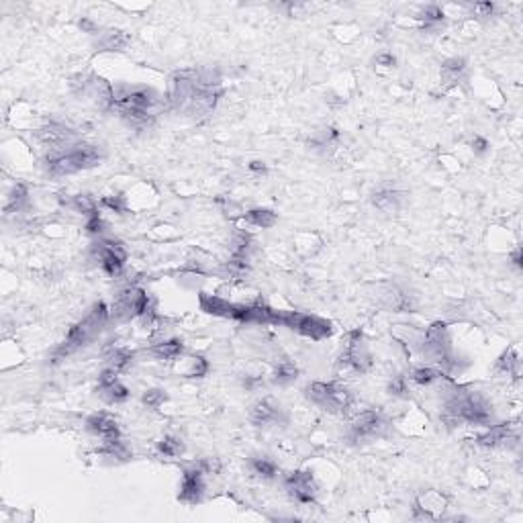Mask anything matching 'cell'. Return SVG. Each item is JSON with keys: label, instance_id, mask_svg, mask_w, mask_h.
I'll return each instance as SVG.
<instances>
[{"label": "cell", "instance_id": "1", "mask_svg": "<svg viewBox=\"0 0 523 523\" xmlns=\"http://www.w3.org/2000/svg\"><path fill=\"white\" fill-rule=\"evenodd\" d=\"M223 96L221 74L215 68L174 72L168 84V104L184 117H205L213 113Z\"/></svg>", "mask_w": 523, "mask_h": 523}, {"label": "cell", "instance_id": "2", "mask_svg": "<svg viewBox=\"0 0 523 523\" xmlns=\"http://www.w3.org/2000/svg\"><path fill=\"white\" fill-rule=\"evenodd\" d=\"M440 417L448 428H460V426L489 428L495 423V409L480 390L446 381V386L442 388Z\"/></svg>", "mask_w": 523, "mask_h": 523}, {"label": "cell", "instance_id": "3", "mask_svg": "<svg viewBox=\"0 0 523 523\" xmlns=\"http://www.w3.org/2000/svg\"><path fill=\"white\" fill-rule=\"evenodd\" d=\"M162 107V96L147 86H115V98L111 111L133 127H147L156 119L158 109Z\"/></svg>", "mask_w": 523, "mask_h": 523}, {"label": "cell", "instance_id": "4", "mask_svg": "<svg viewBox=\"0 0 523 523\" xmlns=\"http://www.w3.org/2000/svg\"><path fill=\"white\" fill-rule=\"evenodd\" d=\"M109 321H111V309L107 307V303H102V301L95 303L90 311L68 332L66 339L51 352V364H57V362L72 356L74 352L90 346L96 337L104 332Z\"/></svg>", "mask_w": 523, "mask_h": 523}, {"label": "cell", "instance_id": "5", "mask_svg": "<svg viewBox=\"0 0 523 523\" xmlns=\"http://www.w3.org/2000/svg\"><path fill=\"white\" fill-rule=\"evenodd\" d=\"M415 350L421 354V358L428 362L429 366L440 368L446 376H450L456 370H460L458 358L454 354L452 337H450V332H448V325L442 323V321L431 323L426 332L419 333Z\"/></svg>", "mask_w": 523, "mask_h": 523}, {"label": "cell", "instance_id": "6", "mask_svg": "<svg viewBox=\"0 0 523 523\" xmlns=\"http://www.w3.org/2000/svg\"><path fill=\"white\" fill-rule=\"evenodd\" d=\"M104 160V149L100 145L93 143H76L68 149L48 154L46 158V170L49 176L60 178V176H70L84 170L100 166Z\"/></svg>", "mask_w": 523, "mask_h": 523}, {"label": "cell", "instance_id": "7", "mask_svg": "<svg viewBox=\"0 0 523 523\" xmlns=\"http://www.w3.org/2000/svg\"><path fill=\"white\" fill-rule=\"evenodd\" d=\"M305 397L311 403L332 415H348L350 409L356 405L354 393L344 382H309L305 386Z\"/></svg>", "mask_w": 523, "mask_h": 523}, {"label": "cell", "instance_id": "8", "mask_svg": "<svg viewBox=\"0 0 523 523\" xmlns=\"http://www.w3.org/2000/svg\"><path fill=\"white\" fill-rule=\"evenodd\" d=\"M390 421L381 411H362L356 413L348 426V442L354 446H366L376 440H382L390 433Z\"/></svg>", "mask_w": 523, "mask_h": 523}, {"label": "cell", "instance_id": "9", "mask_svg": "<svg viewBox=\"0 0 523 523\" xmlns=\"http://www.w3.org/2000/svg\"><path fill=\"white\" fill-rule=\"evenodd\" d=\"M274 325H283L292 332L301 333L311 339H325L332 335V323L327 319H321L317 315L299 313V311H276L274 313Z\"/></svg>", "mask_w": 523, "mask_h": 523}, {"label": "cell", "instance_id": "10", "mask_svg": "<svg viewBox=\"0 0 523 523\" xmlns=\"http://www.w3.org/2000/svg\"><path fill=\"white\" fill-rule=\"evenodd\" d=\"M372 366V354L368 350V344L364 339V333L356 332L348 333L346 346L337 360V370L346 374H366Z\"/></svg>", "mask_w": 523, "mask_h": 523}, {"label": "cell", "instance_id": "11", "mask_svg": "<svg viewBox=\"0 0 523 523\" xmlns=\"http://www.w3.org/2000/svg\"><path fill=\"white\" fill-rule=\"evenodd\" d=\"M151 305L154 303H151L149 292H145L140 286H127L117 294V299L111 307V321L125 323V321L142 319L143 313Z\"/></svg>", "mask_w": 523, "mask_h": 523}, {"label": "cell", "instance_id": "12", "mask_svg": "<svg viewBox=\"0 0 523 523\" xmlns=\"http://www.w3.org/2000/svg\"><path fill=\"white\" fill-rule=\"evenodd\" d=\"M90 260L96 262L107 276L119 278L125 270L127 250L117 239H98L90 245Z\"/></svg>", "mask_w": 523, "mask_h": 523}, {"label": "cell", "instance_id": "13", "mask_svg": "<svg viewBox=\"0 0 523 523\" xmlns=\"http://www.w3.org/2000/svg\"><path fill=\"white\" fill-rule=\"evenodd\" d=\"M250 423L258 429H283L288 426V415L285 407L274 397H262L260 401L250 407Z\"/></svg>", "mask_w": 523, "mask_h": 523}, {"label": "cell", "instance_id": "14", "mask_svg": "<svg viewBox=\"0 0 523 523\" xmlns=\"http://www.w3.org/2000/svg\"><path fill=\"white\" fill-rule=\"evenodd\" d=\"M283 487H285L288 499L299 503V505H313L319 497V484L309 470L286 473L283 476Z\"/></svg>", "mask_w": 523, "mask_h": 523}, {"label": "cell", "instance_id": "15", "mask_svg": "<svg viewBox=\"0 0 523 523\" xmlns=\"http://www.w3.org/2000/svg\"><path fill=\"white\" fill-rule=\"evenodd\" d=\"M37 142L41 143L46 149H49V154L53 151H62V149H68L72 145H76L78 142V135L76 131L70 129L68 125L64 123H57V121H51V123H46L43 127L37 129Z\"/></svg>", "mask_w": 523, "mask_h": 523}, {"label": "cell", "instance_id": "16", "mask_svg": "<svg viewBox=\"0 0 523 523\" xmlns=\"http://www.w3.org/2000/svg\"><path fill=\"white\" fill-rule=\"evenodd\" d=\"M448 509V497L442 495L440 491H421L415 503H413V519H426V522H433V519H442L444 511Z\"/></svg>", "mask_w": 523, "mask_h": 523}, {"label": "cell", "instance_id": "17", "mask_svg": "<svg viewBox=\"0 0 523 523\" xmlns=\"http://www.w3.org/2000/svg\"><path fill=\"white\" fill-rule=\"evenodd\" d=\"M476 444L480 448H513L519 444V426L517 423H499V426H489V429L478 435Z\"/></svg>", "mask_w": 523, "mask_h": 523}, {"label": "cell", "instance_id": "18", "mask_svg": "<svg viewBox=\"0 0 523 523\" xmlns=\"http://www.w3.org/2000/svg\"><path fill=\"white\" fill-rule=\"evenodd\" d=\"M96 395L107 405H121L129 401L131 397L129 388L119 381V374L111 368H104L100 372L98 384H96Z\"/></svg>", "mask_w": 523, "mask_h": 523}, {"label": "cell", "instance_id": "19", "mask_svg": "<svg viewBox=\"0 0 523 523\" xmlns=\"http://www.w3.org/2000/svg\"><path fill=\"white\" fill-rule=\"evenodd\" d=\"M205 473L192 464L189 468H184L182 475V482H180V491H178V501L184 505H198L205 499Z\"/></svg>", "mask_w": 523, "mask_h": 523}, {"label": "cell", "instance_id": "20", "mask_svg": "<svg viewBox=\"0 0 523 523\" xmlns=\"http://www.w3.org/2000/svg\"><path fill=\"white\" fill-rule=\"evenodd\" d=\"M370 201L372 205L386 215H395L399 213L403 209L405 201H407V194H405L401 189L397 186H388V184H382L376 191L370 194Z\"/></svg>", "mask_w": 523, "mask_h": 523}, {"label": "cell", "instance_id": "21", "mask_svg": "<svg viewBox=\"0 0 523 523\" xmlns=\"http://www.w3.org/2000/svg\"><path fill=\"white\" fill-rule=\"evenodd\" d=\"M86 429L100 437V440H115V437H121V428L117 423V419L111 415V413H104V411H98V413H93L88 419H86Z\"/></svg>", "mask_w": 523, "mask_h": 523}, {"label": "cell", "instance_id": "22", "mask_svg": "<svg viewBox=\"0 0 523 523\" xmlns=\"http://www.w3.org/2000/svg\"><path fill=\"white\" fill-rule=\"evenodd\" d=\"M381 305L393 313H411L415 309V303L409 292L401 290L399 286H388L381 294Z\"/></svg>", "mask_w": 523, "mask_h": 523}, {"label": "cell", "instance_id": "23", "mask_svg": "<svg viewBox=\"0 0 523 523\" xmlns=\"http://www.w3.org/2000/svg\"><path fill=\"white\" fill-rule=\"evenodd\" d=\"M466 74H468L466 60L464 57H452V60L442 64L440 78H442L444 88H452V86H458V84H462L466 80Z\"/></svg>", "mask_w": 523, "mask_h": 523}, {"label": "cell", "instance_id": "24", "mask_svg": "<svg viewBox=\"0 0 523 523\" xmlns=\"http://www.w3.org/2000/svg\"><path fill=\"white\" fill-rule=\"evenodd\" d=\"M186 348H184V341L178 339V337H170V339H164V341H158L149 348V354L160 360V362H172V360H178V358L184 356Z\"/></svg>", "mask_w": 523, "mask_h": 523}, {"label": "cell", "instance_id": "25", "mask_svg": "<svg viewBox=\"0 0 523 523\" xmlns=\"http://www.w3.org/2000/svg\"><path fill=\"white\" fill-rule=\"evenodd\" d=\"M198 303H201V309L209 315H215V317H229L233 315V307L236 303H229L221 297H215V294H209V292H201L198 294Z\"/></svg>", "mask_w": 523, "mask_h": 523}, {"label": "cell", "instance_id": "26", "mask_svg": "<svg viewBox=\"0 0 523 523\" xmlns=\"http://www.w3.org/2000/svg\"><path fill=\"white\" fill-rule=\"evenodd\" d=\"M299 379V368L294 366V362L290 358H280L274 362L272 372H270V381L278 386H286L290 382H294Z\"/></svg>", "mask_w": 523, "mask_h": 523}, {"label": "cell", "instance_id": "27", "mask_svg": "<svg viewBox=\"0 0 523 523\" xmlns=\"http://www.w3.org/2000/svg\"><path fill=\"white\" fill-rule=\"evenodd\" d=\"M104 362H107V368H111L117 374H121V372H127L133 366L135 354L131 350H127V348H111L104 354Z\"/></svg>", "mask_w": 523, "mask_h": 523}, {"label": "cell", "instance_id": "28", "mask_svg": "<svg viewBox=\"0 0 523 523\" xmlns=\"http://www.w3.org/2000/svg\"><path fill=\"white\" fill-rule=\"evenodd\" d=\"M98 454H102L104 458H111L115 462H129L133 458V452L131 448L121 440V437H115V440H102V444L98 446Z\"/></svg>", "mask_w": 523, "mask_h": 523}, {"label": "cell", "instance_id": "29", "mask_svg": "<svg viewBox=\"0 0 523 523\" xmlns=\"http://www.w3.org/2000/svg\"><path fill=\"white\" fill-rule=\"evenodd\" d=\"M127 35L123 31H117V29H109L104 33L98 35L96 39L95 49L96 51H125L127 48Z\"/></svg>", "mask_w": 523, "mask_h": 523}, {"label": "cell", "instance_id": "30", "mask_svg": "<svg viewBox=\"0 0 523 523\" xmlns=\"http://www.w3.org/2000/svg\"><path fill=\"white\" fill-rule=\"evenodd\" d=\"M247 464H250V470L258 476V478H262V480H274L278 476V464L270 456H266V454L252 456Z\"/></svg>", "mask_w": 523, "mask_h": 523}, {"label": "cell", "instance_id": "31", "mask_svg": "<svg viewBox=\"0 0 523 523\" xmlns=\"http://www.w3.org/2000/svg\"><path fill=\"white\" fill-rule=\"evenodd\" d=\"M409 382H413V384H419V386H431V384H435V382H440L442 379H446V374L440 370V368H435V366H417V368H413L409 374Z\"/></svg>", "mask_w": 523, "mask_h": 523}, {"label": "cell", "instance_id": "32", "mask_svg": "<svg viewBox=\"0 0 523 523\" xmlns=\"http://www.w3.org/2000/svg\"><path fill=\"white\" fill-rule=\"evenodd\" d=\"M337 142H339V131L335 127H321L311 133L307 145L311 149H332Z\"/></svg>", "mask_w": 523, "mask_h": 523}, {"label": "cell", "instance_id": "33", "mask_svg": "<svg viewBox=\"0 0 523 523\" xmlns=\"http://www.w3.org/2000/svg\"><path fill=\"white\" fill-rule=\"evenodd\" d=\"M29 205V191L25 184H15L4 203V215H15L25 211V207Z\"/></svg>", "mask_w": 523, "mask_h": 523}, {"label": "cell", "instance_id": "34", "mask_svg": "<svg viewBox=\"0 0 523 523\" xmlns=\"http://www.w3.org/2000/svg\"><path fill=\"white\" fill-rule=\"evenodd\" d=\"M497 372H503V374H509L513 379H519L522 374V360H519V354L515 348H509L505 350L501 358L497 360Z\"/></svg>", "mask_w": 523, "mask_h": 523}, {"label": "cell", "instance_id": "35", "mask_svg": "<svg viewBox=\"0 0 523 523\" xmlns=\"http://www.w3.org/2000/svg\"><path fill=\"white\" fill-rule=\"evenodd\" d=\"M243 219L254 225V227H262V229H270L278 223V215L270 209H250L247 213L243 215Z\"/></svg>", "mask_w": 523, "mask_h": 523}, {"label": "cell", "instance_id": "36", "mask_svg": "<svg viewBox=\"0 0 523 523\" xmlns=\"http://www.w3.org/2000/svg\"><path fill=\"white\" fill-rule=\"evenodd\" d=\"M229 250H231V256L236 258H250V252L254 250V239L245 231H236L229 241Z\"/></svg>", "mask_w": 523, "mask_h": 523}, {"label": "cell", "instance_id": "37", "mask_svg": "<svg viewBox=\"0 0 523 523\" xmlns=\"http://www.w3.org/2000/svg\"><path fill=\"white\" fill-rule=\"evenodd\" d=\"M158 454L164 456V458H180L184 454V442L176 435H164L160 442H158Z\"/></svg>", "mask_w": 523, "mask_h": 523}, {"label": "cell", "instance_id": "38", "mask_svg": "<svg viewBox=\"0 0 523 523\" xmlns=\"http://www.w3.org/2000/svg\"><path fill=\"white\" fill-rule=\"evenodd\" d=\"M68 205H70L76 213H82L84 217L98 213L96 201L90 196V194H74L70 201H68Z\"/></svg>", "mask_w": 523, "mask_h": 523}, {"label": "cell", "instance_id": "39", "mask_svg": "<svg viewBox=\"0 0 523 523\" xmlns=\"http://www.w3.org/2000/svg\"><path fill=\"white\" fill-rule=\"evenodd\" d=\"M386 390L390 397H397V399H409L411 397V386H409V376L405 374H395L388 384H386Z\"/></svg>", "mask_w": 523, "mask_h": 523}, {"label": "cell", "instance_id": "40", "mask_svg": "<svg viewBox=\"0 0 523 523\" xmlns=\"http://www.w3.org/2000/svg\"><path fill=\"white\" fill-rule=\"evenodd\" d=\"M209 370H211V364H209L207 358L192 356L191 360H189L186 370H184V376H186V379H203V376L209 374Z\"/></svg>", "mask_w": 523, "mask_h": 523}, {"label": "cell", "instance_id": "41", "mask_svg": "<svg viewBox=\"0 0 523 523\" xmlns=\"http://www.w3.org/2000/svg\"><path fill=\"white\" fill-rule=\"evenodd\" d=\"M225 270H227V274L233 276V278H243V276H247L250 270H252L250 258H236V256H231V258L227 260V264H225Z\"/></svg>", "mask_w": 523, "mask_h": 523}, {"label": "cell", "instance_id": "42", "mask_svg": "<svg viewBox=\"0 0 523 523\" xmlns=\"http://www.w3.org/2000/svg\"><path fill=\"white\" fill-rule=\"evenodd\" d=\"M168 401V393L164 388H149L142 395V403L147 407V409H160L162 405Z\"/></svg>", "mask_w": 523, "mask_h": 523}, {"label": "cell", "instance_id": "43", "mask_svg": "<svg viewBox=\"0 0 523 523\" xmlns=\"http://www.w3.org/2000/svg\"><path fill=\"white\" fill-rule=\"evenodd\" d=\"M419 19L426 23V27H435V25L444 23V11L437 6V4H429L426 6L421 13H419Z\"/></svg>", "mask_w": 523, "mask_h": 523}, {"label": "cell", "instance_id": "44", "mask_svg": "<svg viewBox=\"0 0 523 523\" xmlns=\"http://www.w3.org/2000/svg\"><path fill=\"white\" fill-rule=\"evenodd\" d=\"M100 205L109 211L117 215H125L127 213V198L123 194H109L100 201Z\"/></svg>", "mask_w": 523, "mask_h": 523}, {"label": "cell", "instance_id": "45", "mask_svg": "<svg viewBox=\"0 0 523 523\" xmlns=\"http://www.w3.org/2000/svg\"><path fill=\"white\" fill-rule=\"evenodd\" d=\"M84 219H86L84 229H86V233H88V236H102V233H104L107 225H104V221H102L100 213L88 215V217H84Z\"/></svg>", "mask_w": 523, "mask_h": 523}, {"label": "cell", "instance_id": "46", "mask_svg": "<svg viewBox=\"0 0 523 523\" xmlns=\"http://www.w3.org/2000/svg\"><path fill=\"white\" fill-rule=\"evenodd\" d=\"M205 475H219L221 473V460L219 458H203L198 462H194Z\"/></svg>", "mask_w": 523, "mask_h": 523}, {"label": "cell", "instance_id": "47", "mask_svg": "<svg viewBox=\"0 0 523 523\" xmlns=\"http://www.w3.org/2000/svg\"><path fill=\"white\" fill-rule=\"evenodd\" d=\"M495 4L493 2H478L473 6V13H476L480 19H489V17H493V13H495Z\"/></svg>", "mask_w": 523, "mask_h": 523}, {"label": "cell", "instance_id": "48", "mask_svg": "<svg viewBox=\"0 0 523 523\" xmlns=\"http://www.w3.org/2000/svg\"><path fill=\"white\" fill-rule=\"evenodd\" d=\"M374 64H379L382 68H395L397 66V57L393 53H388V51H382V53H379L374 57Z\"/></svg>", "mask_w": 523, "mask_h": 523}, {"label": "cell", "instance_id": "49", "mask_svg": "<svg viewBox=\"0 0 523 523\" xmlns=\"http://www.w3.org/2000/svg\"><path fill=\"white\" fill-rule=\"evenodd\" d=\"M473 149H475V154H487V151H489V142H487L484 137H480V135H475V140H473Z\"/></svg>", "mask_w": 523, "mask_h": 523}, {"label": "cell", "instance_id": "50", "mask_svg": "<svg viewBox=\"0 0 523 523\" xmlns=\"http://www.w3.org/2000/svg\"><path fill=\"white\" fill-rule=\"evenodd\" d=\"M247 168H250V172H256V174H266V172H268V166H266L264 162H260V160H254V162H250V164H247Z\"/></svg>", "mask_w": 523, "mask_h": 523}, {"label": "cell", "instance_id": "51", "mask_svg": "<svg viewBox=\"0 0 523 523\" xmlns=\"http://www.w3.org/2000/svg\"><path fill=\"white\" fill-rule=\"evenodd\" d=\"M78 25H80V29L86 31V33H96V31H98V25L93 23L90 19H82Z\"/></svg>", "mask_w": 523, "mask_h": 523}, {"label": "cell", "instance_id": "52", "mask_svg": "<svg viewBox=\"0 0 523 523\" xmlns=\"http://www.w3.org/2000/svg\"><path fill=\"white\" fill-rule=\"evenodd\" d=\"M511 260L517 268H522V247H515V252L511 254Z\"/></svg>", "mask_w": 523, "mask_h": 523}]
</instances>
